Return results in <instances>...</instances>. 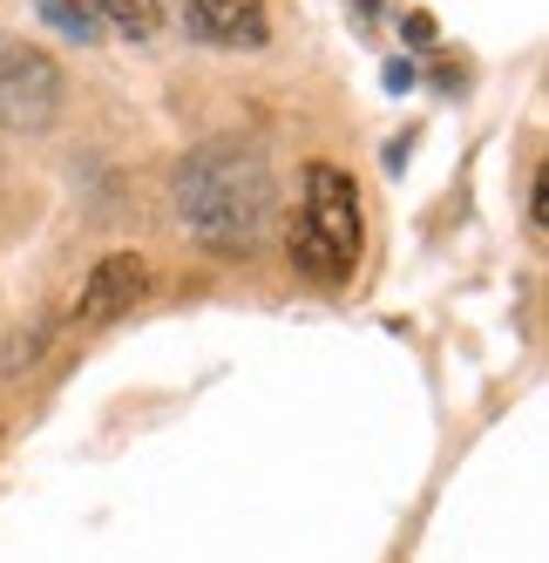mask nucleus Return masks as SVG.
Masks as SVG:
<instances>
[{"mask_svg": "<svg viewBox=\"0 0 549 563\" xmlns=\"http://www.w3.org/2000/svg\"><path fill=\"white\" fill-rule=\"evenodd\" d=\"M170 190H177L183 231L211 238V245H224V252L258 245V231L271 218V170H265V156H251L238 143L190 150L177 164V177H170Z\"/></svg>", "mask_w": 549, "mask_h": 563, "instance_id": "1", "label": "nucleus"}, {"mask_svg": "<svg viewBox=\"0 0 549 563\" xmlns=\"http://www.w3.org/2000/svg\"><path fill=\"white\" fill-rule=\"evenodd\" d=\"M292 265L305 278H320V286H333V278L360 265V190L333 164L305 170V205L292 218Z\"/></svg>", "mask_w": 549, "mask_h": 563, "instance_id": "2", "label": "nucleus"}, {"mask_svg": "<svg viewBox=\"0 0 549 563\" xmlns=\"http://www.w3.org/2000/svg\"><path fill=\"white\" fill-rule=\"evenodd\" d=\"M61 109V68L27 48V42H0V130H42Z\"/></svg>", "mask_w": 549, "mask_h": 563, "instance_id": "3", "label": "nucleus"}, {"mask_svg": "<svg viewBox=\"0 0 549 563\" xmlns=\"http://www.w3.org/2000/svg\"><path fill=\"white\" fill-rule=\"evenodd\" d=\"M183 21L204 48H265V0H183Z\"/></svg>", "mask_w": 549, "mask_h": 563, "instance_id": "4", "label": "nucleus"}, {"mask_svg": "<svg viewBox=\"0 0 549 563\" xmlns=\"http://www.w3.org/2000/svg\"><path fill=\"white\" fill-rule=\"evenodd\" d=\"M143 286H149L143 258H136V252H109V258L89 272L82 299H75V319H89V327H109V319H123V312L143 299Z\"/></svg>", "mask_w": 549, "mask_h": 563, "instance_id": "5", "label": "nucleus"}, {"mask_svg": "<svg viewBox=\"0 0 549 563\" xmlns=\"http://www.w3.org/2000/svg\"><path fill=\"white\" fill-rule=\"evenodd\" d=\"M102 34H123V42H149L164 27V0H75Z\"/></svg>", "mask_w": 549, "mask_h": 563, "instance_id": "6", "label": "nucleus"}, {"mask_svg": "<svg viewBox=\"0 0 549 563\" xmlns=\"http://www.w3.org/2000/svg\"><path fill=\"white\" fill-rule=\"evenodd\" d=\"M34 8H42V21H48L55 34H68V42H96V34H102L82 8H75V0H34Z\"/></svg>", "mask_w": 549, "mask_h": 563, "instance_id": "7", "label": "nucleus"}]
</instances>
